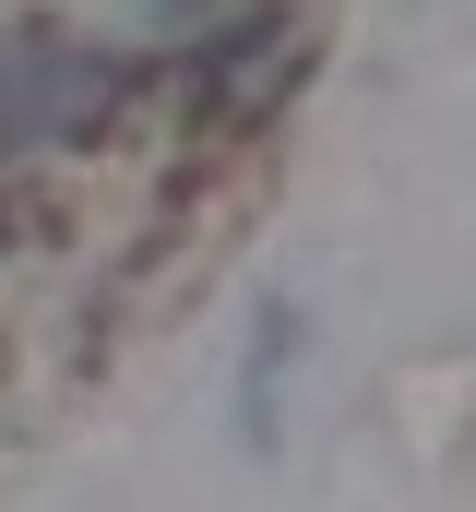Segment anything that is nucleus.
<instances>
[{"label": "nucleus", "instance_id": "obj_1", "mask_svg": "<svg viewBox=\"0 0 476 512\" xmlns=\"http://www.w3.org/2000/svg\"><path fill=\"white\" fill-rule=\"evenodd\" d=\"M119 108V72L96 48H60V36H24L0 60V143H84Z\"/></svg>", "mask_w": 476, "mask_h": 512}]
</instances>
